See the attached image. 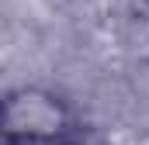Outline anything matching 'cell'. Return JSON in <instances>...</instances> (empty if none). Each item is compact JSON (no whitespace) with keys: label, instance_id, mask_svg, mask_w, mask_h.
Segmentation results:
<instances>
[{"label":"cell","instance_id":"1","mask_svg":"<svg viewBox=\"0 0 149 145\" xmlns=\"http://www.w3.org/2000/svg\"><path fill=\"white\" fill-rule=\"evenodd\" d=\"M83 135L76 107L45 83L0 90V145H76Z\"/></svg>","mask_w":149,"mask_h":145}]
</instances>
